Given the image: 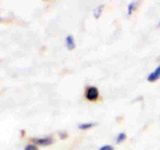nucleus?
Wrapping results in <instances>:
<instances>
[{
  "label": "nucleus",
  "instance_id": "10",
  "mask_svg": "<svg viewBox=\"0 0 160 150\" xmlns=\"http://www.w3.org/2000/svg\"><path fill=\"white\" fill-rule=\"evenodd\" d=\"M99 150H115L113 146H111V145H104V146H100Z\"/></svg>",
  "mask_w": 160,
  "mask_h": 150
},
{
  "label": "nucleus",
  "instance_id": "5",
  "mask_svg": "<svg viewBox=\"0 0 160 150\" xmlns=\"http://www.w3.org/2000/svg\"><path fill=\"white\" fill-rule=\"evenodd\" d=\"M95 125H96L95 122H86V123H80V125H79V129H80V130H88V129L93 127Z\"/></svg>",
  "mask_w": 160,
  "mask_h": 150
},
{
  "label": "nucleus",
  "instance_id": "12",
  "mask_svg": "<svg viewBox=\"0 0 160 150\" xmlns=\"http://www.w3.org/2000/svg\"><path fill=\"white\" fill-rule=\"evenodd\" d=\"M159 27H160V23H159Z\"/></svg>",
  "mask_w": 160,
  "mask_h": 150
},
{
  "label": "nucleus",
  "instance_id": "9",
  "mask_svg": "<svg viewBox=\"0 0 160 150\" xmlns=\"http://www.w3.org/2000/svg\"><path fill=\"white\" fill-rule=\"evenodd\" d=\"M103 7H104V6H99L96 9H95V18H99V16H100V12L103 11Z\"/></svg>",
  "mask_w": 160,
  "mask_h": 150
},
{
  "label": "nucleus",
  "instance_id": "7",
  "mask_svg": "<svg viewBox=\"0 0 160 150\" xmlns=\"http://www.w3.org/2000/svg\"><path fill=\"white\" fill-rule=\"evenodd\" d=\"M139 6V2H133V3H129V6H128V15H131L133 11H135V8H136Z\"/></svg>",
  "mask_w": 160,
  "mask_h": 150
},
{
  "label": "nucleus",
  "instance_id": "6",
  "mask_svg": "<svg viewBox=\"0 0 160 150\" xmlns=\"http://www.w3.org/2000/svg\"><path fill=\"white\" fill-rule=\"evenodd\" d=\"M126 138H127V134L126 133H119L118 136H116V143H122V142H124L126 141Z\"/></svg>",
  "mask_w": 160,
  "mask_h": 150
},
{
  "label": "nucleus",
  "instance_id": "4",
  "mask_svg": "<svg viewBox=\"0 0 160 150\" xmlns=\"http://www.w3.org/2000/svg\"><path fill=\"white\" fill-rule=\"evenodd\" d=\"M66 47L68 50H73L75 48V40H73L72 35H68V36L66 38Z\"/></svg>",
  "mask_w": 160,
  "mask_h": 150
},
{
  "label": "nucleus",
  "instance_id": "1",
  "mask_svg": "<svg viewBox=\"0 0 160 150\" xmlns=\"http://www.w3.org/2000/svg\"><path fill=\"white\" fill-rule=\"evenodd\" d=\"M84 97H86L87 101H92V102L98 101L99 97H100L98 87H95V86H87L86 87V91H84Z\"/></svg>",
  "mask_w": 160,
  "mask_h": 150
},
{
  "label": "nucleus",
  "instance_id": "8",
  "mask_svg": "<svg viewBox=\"0 0 160 150\" xmlns=\"http://www.w3.org/2000/svg\"><path fill=\"white\" fill-rule=\"evenodd\" d=\"M24 150H38V146L35 143H29V145H27V146L24 147Z\"/></svg>",
  "mask_w": 160,
  "mask_h": 150
},
{
  "label": "nucleus",
  "instance_id": "2",
  "mask_svg": "<svg viewBox=\"0 0 160 150\" xmlns=\"http://www.w3.org/2000/svg\"><path fill=\"white\" fill-rule=\"evenodd\" d=\"M32 141L38 146H48V145L53 143V139L51 137H44V138H32Z\"/></svg>",
  "mask_w": 160,
  "mask_h": 150
},
{
  "label": "nucleus",
  "instance_id": "13",
  "mask_svg": "<svg viewBox=\"0 0 160 150\" xmlns=\"http://www.w3.org/2000/svg\"><path fill=\"white\" fill-rule=\"evenodd\" d=\"M0 20H2V18H0Z\"/></svg>",
  "mask_w": 160,
  "mask_h": 150
},
{
  "label": "nucleus",
  "instance_id": "11",
  "mask_svg": "<svg viewBox=\"0 0 160 150\" xmlns=\"http://www.w3.org/2000/svg\"><path fill=\"white\" fill-rule=\"evenodd\" d=\"M67 137V133H62L60 134V138H66Z\"/></svg>",
  "mask_w": 160,
  "mask_h": 150
},
{
  "label": "nucleus",
  "instance_id": "3",
  "mask_svg": "<svg viewBox=\"0 0 160 150\" xmlns=\"http://www.w3.org/2000/svg\"><path fill=\"white\" fill-rule=\"evenodd\" d=\"M159 78H160V64L153 70L151 74L148 75V77H147V81H148V82H155V81H158Z\"/></svg>",
  "mask_w": 160,
  "mask_h": 150
}]
</instances>
